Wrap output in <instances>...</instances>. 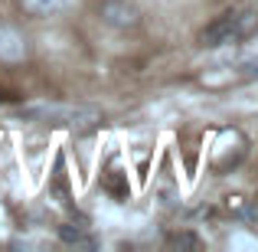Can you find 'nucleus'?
<instances>
[{
    "mask_svg": "<svg viewBox=\"0 0 258 252\" xmlns=\"http://www.w3.org/2000/svg\"><path fill=\"white\" fill-rule=\"evenodd\" d=\"M167 242H170V246H186V249H200V239H196L193 233H173V236H167Z\"/></svg>",
    "mask_w": 258,
    "mask_h": 252,
    "instance_id": "nucleus-8",
    "label": "nucleus"
},
{
    "mask_svg": "<svg viewBox=\"0 0 258 252\" xmlns=\"http://www.w3.org/2000/svg\"><path fill=\"white\" fill-rule=\"evenodd\" d=\"M23 118L30 121H43V125H59V128H72V131H95L105 121V115L92 105H66V102H33L26 105Z\"/></svg>",
    "mask_w": 258,
    "mask_h": 252,
    "instance_id": "nucleus-2",
    "label": "nucleus"
},
{
    "mask_svg": "<svg viewBox=\"0 0 258 252\" xmlns=\"http://www.w3.org/2000/svg\"><path fill=\"white\" fill-rule=\"evenodd\" d=\"M242 158H245V141H242V134H222V144L213 151V170L216 174H226V170H232Z\"/></svg>",
    "mask_w": 258,
    "mask_h": 252,
    "instance_id": "nucleus-5",
    "label": "nucleus"
},
{
    "mask_svg": "<svg viewBox=\"0 0 258 252\" xmlns=\"http://www.w3.org/2000/svg\"><path fill=\"white\" fill-rule=\"evenodd\" d=\"M255 33H258V10H252V7H235V10H222L216 20H209L196 39L206 49H219V46L245 43Z\"/></svg>",
    "mask_w": 258,
    "mask_h": 252,
    "instance_id": "nucleus-1",
    "label": "nucleus"
},
{
    "mask_svg": "<svg viewBox=\"0 0 258 252\" xmlns=\"http://www.w3.org/2000/svg\"><path fill=\"white\" fill-rule=\"evenodd\" d=\"M76 4L79 0H20V7L33 17H59V13H69Z\"/></svg>",
    "mask_w": 258,
    "mask_h": 252,
    "instance_id": "nucleus-6",
    "label": "nucleus"
},
{
    "mask_svg": "<svg viewBox=\"0 0 258 252\" xmlns=\"http://www.w3.org/2000/svg\"><path fill=\"white\" fill-rule=\"evenodd\" d=\"M30 59V39L23 30L0 23V63H23Z\"/></svg>",
    "mask_w": 258,
    "mask_h": 252,
    "instance_id": "nucleus-4",
    "label": "nucleus"
},
{
    "mask_svg": "<svg viewBox=\"0 0 258 252\" xmlns=\"http://www.w3.org/2000/svg\"><path fill=\"white\" fill-rule=\"evenodd\" d=\"M101 23H108L111 30H138L141 26V10L131 0H105L98 7Z\"/></svg>",
    "mask_w": 258,
    "mask_h": 252,
    "instance_id": "nucleus-3",
    "label": "nucleus"
},
{
    "mask_svg": "<svg viewBox=\"0 0 258 252\" xmlns=\"http://www.w3.org/2000/svg\"><path fill=\"white\" fill-rule=\"evenodd\" d=\"M59 242L62 246H76V249H95L98 246V239L85 226H76V223H62L59 226Z\"/></svg>",
    "mask_w": 258,
    "mask_h": 252,
    "instance_id": "nucleus-7",
    "label": "nucleus"
}]
</instances>
